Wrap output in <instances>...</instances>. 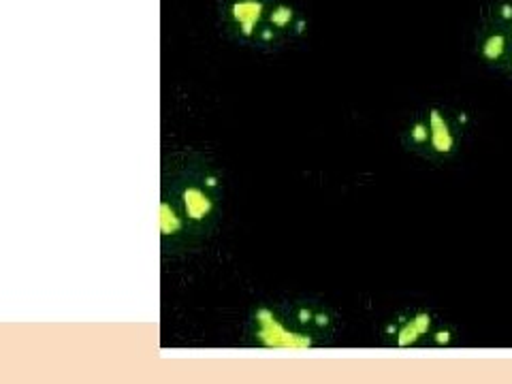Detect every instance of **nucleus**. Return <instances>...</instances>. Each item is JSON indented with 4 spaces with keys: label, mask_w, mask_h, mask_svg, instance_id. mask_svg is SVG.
<instances>
[{
    "label": "nucleus",
    "mask_w": 512,
    "mask_h": 384,
    "mask_svg": "<svg viewBox=\"0 0 512 384\" xmlns=\"http://www.w3.org/2000/svg\"><path fill=\"white\" fill-rule=\"evenodd\" d=\"M180 205L195 242L210 237L222 218L224 180L220 169L201 152H175L163 167V186Z\"/></svg>",
    "instance_id": "obj_1"
},
{
    "label": "nucleus",
    "mask_w": 512,
    "mask_h": 384,
    "mask_svg": "<svg viewBox=\"0 0 512 384\" xmlns=\"http://www.w3.org/2000/svg\"><path fill=\"white\" fill-rule=\"evenodd\" d=\"M246 344L265 350H310L325 346L314 335L297 329L288 320L284 306H276V303H259L250 310L246 323Z\"/></svg>",
    "instance_id": "obj_2"
},
{
    "label": "nucleus",
    "mask_w": 512,
    "mask_h": 384,
    "mask_svg": "<svg viewBox=\"0 0 512 384\" xmlns=\"http://www.w3.org/2000/svg\"><path fill=\"white\" fill-rule=\"evenodd\" d=\"M271 0H218V24L229 41L254 47Z\"/></svg>",
    "instance_id": "obj_3"
},
{
    "label": "nucleus",
    "mask_w": 512,
    "mask_h": 384,
    "mask_svg": "<svg viewBox=\"0 0 512 384\" xmlns=\"http://www.w3.org/2000/svg\"><path fill=\"white\" fill-rule=\"evenodd\" d=\"M429 122V146L425 160L434 165H446L457 158L463 146V133L459 114L442 105H431L425 109Z\"/></svg>",
    "instance_id": "obj_4"
},
{
    "label": "nucleus",
    "mask_w": 512,
    "mask_h": 384,
    "mask_svg": "<svg viewBox=\"0 0 512 384\" xmlns=\"http://www.w3.org/2000/svg\"><path fill=\"white\" fill-rule=\"evenodd\" d=\"M308 20L286 0H271L265 24L254 41V50L276 52L306 35Z\"/></svg>",
    "instance_id": "obj_5"
},
{
    "label": "nucleus",
    "mask_w": 512,
    "mask_h": 384,
    "mask_svg": "<svg viewBox=\"0 0 512 384\" xmlns=\"http://www.w3.org/2000/svg\"><path fill=\"white\" fill-rule=\"evenodd\" d=\"M438 325V318L429 310L414 308L395 314L382 331L384 344L393 348H414L429 344L431 331Z\"/></svg>",
    "instance_id": "obj_6"
},
{
    "label": "nucleus",
    "mask_w": 512,
    "mask_h": 384,
    "mask_svg": "<svg viewBox=\"0 0 512 384\" xmlns=\"http://www.w3.org/2000/svg\"><path fill=\"white\" fill-rule=\"evenodd\" d=\"M158 233H160V250L163 254L180 252L197 246L195 235L190 231V224L180 210V205L169 195V190L160 188L158 203Z\"/></svg>",
    "instance_id": "obj_7"
},
{
    "label": "nucleus",
    "mask_w": 512,
    "mask_h": 384,
    "mask_svg": "<svg viewBox=\"0 0 512 384\" xmlns=\"http://www.w3.org/2000/svg\"><path fill=\"white\" fill-rule=\"evenodd\" d=\"M284 312L297 329L314 335L323 344H329L335 335V329H338V314L323 301L299 299L284 306Z\"/></svg>",
    "instance_id": "obj_8"
},
{
    "label": "nucleus",
    "mask_w": 512,
    "mask_h": 384,
    "mask_svg": "<svg viewBox=\"0 0 512 384\" xmlns=\"http://www.w3.org/2000/svg\"><path fill=\"white\" fill-rule=\"evenodd\" d=\"M510 50V39L508 30L500 24L491 20L489 15H480V22L474 32V52L480 64H485L487 69L504 73L506 58Z\"/></svg>",
    "instance_id": "obj_9"
},
{
    "label": "nucleus",
    "mask_w": 512,
    "mask_h": 384,
    "mask_svg": "<svg viewBox=\"0 0 512 384\" xmlns=\"http://www.w3.org/2000/svg\"><path fill=\"white\" fill-rule=\"evenodd\" d=\"M399 143H402V148L412 154V156H419L425 158L427 156V146H429V122H427V114L421 111V114L412 116L406 126L402 128V133H399Z\"/></svg>",
    "instance_id": "obj_10"
},
{
    "label": "nucleus",
    "mask_w": 512,
    "mask_h": 384,
    "mask_svg": "<svg viewBox=\"0 0 512 384\" xmlns=\"http://www.w3.org/2000/svg\"><path fill=\"white\" fill-rule=\"evenodd\" d=\"M483 13H485V15H489L491 20L500 22V24L508 30L510 50H508V58H506L504 75L512 79V0H493V3H491Z\"/></svg>",
    "instance_id": "obj_11"
},
{
    "label": "nucleus",
    "mask_w": 512,
    "mask_h": 384,
    "mask_svg": "<svg viewBox=\"0 0 512 384\" xmlns=\"http://www.w3.org/2000/svg\"><path fill=\"white\" fill-rule=\"evenodd\" d=\"M459 340V333L453 325L448 323H440L431 331V338H429V346H438V348H448V346H455Z\"/></svg>",
    "instance_id": "obj_12"
}]
</instances>
